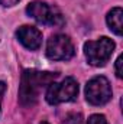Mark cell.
<instances>
[{"label": "cell", "mask_w": 123, "mask_h": 124, "mask_svg": "<svg viewBox=\"0 0 123 124\" xmlns=\"http://www.w3.org/2000/svg\"><path fill=\"white\" fill-rule=\"evenodd\" d=\"M39 124H49V123H46V121H42V123H39Z\"/></svg>", "instance_id": "5bb4252c"}, {"label": "cell", "mask_w": 123, "mask_h": 124, "mask_svg": "<svg viewBox=\"0 0 123 124\" xmlns=\"http://www.w3.org/2000/svg\"><path fill=\"white\" fill-rule=\"evenodd\" d=\"M46 56L51 61H68L74 56V45L65 35H54L46 42Z\"/></svg>", "instance_id": "8992f818"}, {"label": "cell", "mask_w": 123, "mask_h": 124, "mask_svg": "<svg viewBox=\"0 0 123 124\" xmlns=\"http://www.w3.org/2000/svg\"><path fill=\"white\" fill-rule=\"evenodd\" d=\"M114 46L116 45L110 38L101 36L97 40H88L84 43V55L90 65L103 66L114 52Z\"/></svg>", "instance_id": "3957f363"}, {"label": "cell", "mask_w": 123, "mask_h": 124, "mask_svg": "<svg viewBox=\"0 0 123 124\" xmlns=\"http://www.w3.org/2000/svg\"><path fill=\"white\" fill-rule=\"evenodd\" d=\"M122 65H123V56L120 55V56L116 59V65H114V69H116V77H117V78H123Z\"/></svg>", "instance_id": "8fae6325"}, {"label": "cell", "mask_w": 123, "mask_h": 124, "mask_svg": "<svg viewBox=\"0 0 123 124\" xmlns=\"http://www.w3.org/2000/svg\"><path fill=\"white\" fill-rule=\"evenodd\" d=\"M78 95V82L72 77L64 78L61 82H51L46 87L45 98L48 104L51 105H58L61 102H70L74 101Z\"/></svg>", "instance_id": "7a4b0ae2"}, {"label": "cell", "mask_w": 123, "mask_h": 124, "mask_svg": "<svg viewBox=\"0 0 123 124\" xmlns=\"http://www.w3.org/2000/svg\"><path fill=\"white\" fill-rule=\"evenodd\" d=\"M26 13L38 23H42V25H49V26L64 25V17L60 9L41 0L31 1L26 7Z\"/></svg>", "instance_id": "277c9868"}, {"label": "cell", "mask_w": 123, "mask_h": 124, "mask_svg": "<svg viewBox=\"0 0 123 124\" xmlns=\"http://www.w3.org/2000/svg\"><path fill=\"white\" fill-rule=\"evenodd\" d=\"M112 98V87L106 77H94L86 85V100L91 105H103Z\"/></svg>", "instance_id": "5b68a950"}, {"label": "cell", "mask_w": 123, "mask_h": 124, "mask_svg": "<svg viewBox=\"0 0 123 124\" xmlns=\"http://www.w3.org/2000/svg\"><path fill=\"white\" fill-rule=\"evenodd\" d=\"M58 74L54 72H42L35 69H25L20 78L19 87V101L23 107H32L36 104L39 93L42 88L48 87L55 81Z\"/></svg>", "instance_id": "6da1fadb"}, {"label": "cell", "mask_w": 123, "mask_h": 124, "mask_svg": "<svg viewBox=\"0 0 123 124\" xmlns=\"http://www.w3.org/2000/svg\"><path fill=\"white\" fill-rule=\"evenodd\" d=\"M6 91V84L0 82V108H1V100H3V94Z\"/></svg>", "instance_id": "4fadbf2b"}, {"label": "cell", "mask_w": 123, "mask_h": 124, "mask_svg": "<svg viewBox=\"0 0 123 124\" xmlns=\"http://www.w3.org/2000/svg\"><path fill=\"white\" fill-rule=\"evenodd\" d=\"M16 36L19 39V42L29 51H36L41 48L42 45V33L39 29L33 28V26H20L16 31Z\"/></svg>", "instance_id": "52a82bcc"}, {"label": "cell", "mask_w": 123, "mask_h": 124, "mask_svg": "<svg viewBox=\"0 0 123 124\" xmlns=\"http://www.w3.org/2000/svg\"><path fill=\"white\" fill-rule=\"evenodd\" d=\"M107 25L110 28V31L113 32L114 35L120 36L123 31V10L120 7H114L107 13Z\"/></svg>", "instance_id": "ba28073f"}, {"label": "cell", "mask_w": 123, "mask_h": 124, "mask_svg": "<svg viewBox=\"0 0 123 124\" xmlns=\"http://www.w3.org/2000/svg\"><path fill=\"white\" fill-rule=\"evenodd\" d=\"M87 124H109V123H107V120L103 114H93L87 120Z\"/></svg>", "instance_id": "30bf717a"}, {"label": "cell", "mask_w": 123, "mask_h": 124, "mask_svg": "<svg viewBox=\"0 0 123 124\" xmlns=\"http://www.w3.org/2000/svg\"><path fill=\"white\" fill-rule=\"evenodd\" d=\"M18 1H19V0H0V4L4 6V7H12V6H15Z\"/></svg>", "instance_id": "7c38bea8"}, {"label": "cell", "mask_w": 123, "mask_h": 124, "mask_svg": "<svg viewBox=\"0 0 123 124\" xmlns=\"http://www.w3.org/2000/svg\"><path fill=\"white\" fill-rule=\"evenodd\" d=\"M83 118H81V114H68L65 117V120L62 121V124H81Z\"/></svg>", "instance_id": "9c48e42d"}]
</instances>
